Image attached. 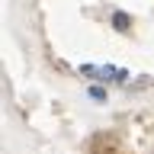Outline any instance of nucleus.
<instances>
[{"label": "nucleus", "mask_w": 154, "mask_h": 154, "mask_svg": "<svg viewBox=\"0 0 154 154\" xmlns=\"http://www.w3.org/2000/svg\"><path fill=\"white\" fill-rule=\"evenodd\" d=\"M77 74L80 77H93V80H103V84H125V80L132 77L125 67H116V64H80Z\"/></svg>", "instance_id": "1"}, {"label": "nucleus", "mask_w": 154, "mask_h": 154, "mask_svg": "<svg viewBox=\"0 0 154 154\" xmlns=\"http://www.w3.org/2000/svg\"><path fill=\"white\" fill-rule=\"evenodd\" d=\"M128 26H132V16L122 13V10H116V13H112V29H116V32H128Z\"/></svg>", "instance_id": "2"}, {"label": "nucleus", "mask_w": 154, "mask_h": 154, "mask_svg": "<svg viewBox=\"0 0 154 154\" xmlns=\"http://www.w3.org/2000/svg\"><path fill=\"white\" fill-rule=\"evenodd\" d=\"M87 93H90V100H96V103H106V90L103 87H90Z\"/></svg>", "instance_id": "3"}]
</instances>
